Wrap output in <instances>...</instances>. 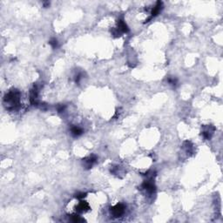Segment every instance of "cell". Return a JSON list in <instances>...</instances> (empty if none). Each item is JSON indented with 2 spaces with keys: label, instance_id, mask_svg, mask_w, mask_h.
Returning <instances> with one entry per match:
<instances>
[{
  "label": "cell",
  "instance_id": "1",
  "mask_svg": "<svg viewBox=\"0 0 223 223\" xmlns=\"http://www.w3.org/2000/svg\"><path fill=\"white\" fill-rule=\"evenodd\" d=\"M113 213L115 216H119V215H120L121 213H123V211H124V209H123V207L121 205H118L117 207H115L113 208Z\"/></svg>",
  "mask_w": 223,
  "mask_h": 223
},
{
  "label": "cell",
  "instance_id": "2",
  "mask_svg": "<svg viewBox=\"0 0 223 223\" xmlns=\"http://www.w3.org/2000/svg\"><path fill=\"white\" fill-rule=\"evenodd\" d=\"M71 132H72L73 135L79 136L80 134L82 133V130H81L80 128H79V127H74V128L71 129Z\"/></svg>",
  "mask_w": 223,
  "mask_h": 223
}]
</instances>
